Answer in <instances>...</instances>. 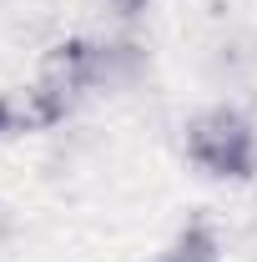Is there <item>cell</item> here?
<instances>
[{
	"mask_svg": "<svg viewBox=\"0 0 257 262\" xmlns=\"http://www.w3.org/2000/svg\"><path fill=\"white\" fill-rule=\"evenodd\" d=\"M96 86V46L86 40H61L40 56V71L20 96V111H26V131L31 126H56L66 121V111L81 101V91Z\"/></svg>",
	"mask_w": 257,
	"mask_h": 262,
	"instance_id": "6da1fadb",
	"label": "cell"
},
{
	"mask_svg": "<svg viewBox=\"0 0 257 262\" xmlns=\"http://www.w3.org/2000/svg\"><path fill=\"white\" fill-rule=\"evenodd\" d=\"M187 151L197 166H207L212 177H252L257 166V131L242 111L212 106L187 126Z\"/></svg>",
	"mask_w": 257,
	"mask_h": 262,
	"instance_id": "7a4b0ae2",
	"label": "cell"
},
{
	"mask_svg": "<svg viewBox=\"0 0 257 262\" xmlns=\"http://www.w3.org/2000/svg\"><path fill=\"white\" fill-rule=\"evenodd\" d=\"M166 262H217V237L207 227H187L177 237V247L166 252Z\"/></svg>",
	"mask_w": 257,
	"mask_h": 262,
	"instance_id": "3957f363",
	"label": "cell"
},
{
	"mask_svg": "<svg viewBox=\"0 0 257 262\" xmlns=\"http://www.w3.org/2000/svg\"><path fill=\"white\" fill-rule=\"evenodd\" d=\"M10 131H26V111H20V101L0 96V136H10Z\"/></svg>",
	"mask_w": 257,
	"mask_h": 262,
	"instance_id": "277c9868",
	"label": "cell"
},
{
	"mask_svg": "<svg viewBox=\"0 0 257 262\" xmlns=\"http://www.w3.org/2000/svg\"><path fill=\"white\" fill-rule=\"evenodd\" d=\"M106 5H111L116 15H141V10H146L152 0H106Z\"/></svg>",
	"mask_w": 257,
	"mask_h": 262,
	"instance_id": "5b68a950",
	"label": "cell"
},
{
	"mask_svg": "<svg viewBox=\"0 0 257 262\" xmlns=\"http://www.w3.org/2000/svg\"><path fill=\"white\" fill-rule=\"evenodd\" d=\"M161 262H166V257H161Z\"/></svg>",
	"mask_w": 257,
	"mask_h": 262,
	"instance_id": "8992f818",
	"label": "cell"
}]
</instances>
